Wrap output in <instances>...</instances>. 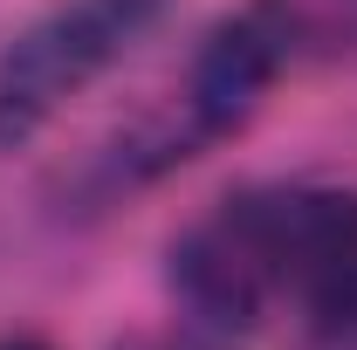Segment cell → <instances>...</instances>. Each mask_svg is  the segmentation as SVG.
I'll return each mask as SVG.
<instances>
[{"instance_id": "obj_4", "label": "cell", "mask_w": 357, "mask_h": 350, "mask_svg": "<svg viewBox=\"0 0 357 350\" xmlns=\"http://www.w3.org/2000/svg\"><path fill=\"white\" fill-rule=\"evenodd\" d=\"M117 350H227L220 337H124Z\"/></svg>"}, {"instance_id": "obj_5", "label": "cell", "mask_w": 357, "mask_h": 350, "mask_svg": "<svg viewBox=\"0 0 357 350\" xmlns=\"http://www.w3.org/2000/svg\"><path fill=\"white\" fill-rule=\"evenodd\" d=\"M0 350H55V344H42V337H7Z\"/></svg>"}, {"instance_id": "obj_1", "label": "cell", "mask_w": 357, "mask_h": 350, "mask_svg": "<svg viewBox=\"0 0 357 350\" xmlns=\"http://www.w3.org/2000/svg\"><path fill=\"white\" fill-rule=\"evenodd\" d=\"M165 289L220 344L289 323L323 350H357V185L261 178L213 199L172 234Z\"/></svg>"}, {"instance_id": "obj_3", "label": "cell", "mask_w": 357, "mask_h": 350, "mask_svg": "<svg viewBox=\"0 0 357 350\" xmlns=\"http://www.w3.org/2000/svg\"><path fill=\"white\" fill-rule=\"evenodd\" d=\"M282 35H289V55H344L357 48V0H268Z\"/></svg>"}, {"instance_id": "obj_2", "label": "cell", "mask_w": 357, "mask_h": 350, "mask_svg": "<svg viewBox=\"0 0 357 350\" xmlns=\"http://www.w3.org/2000/svg\"><path fill=\"white\" fill-rule=\"evenodd\" d=\"M172 0H55L0 48V151L42 137L96 76H110Z\"/></svg>"}]
</instances>
